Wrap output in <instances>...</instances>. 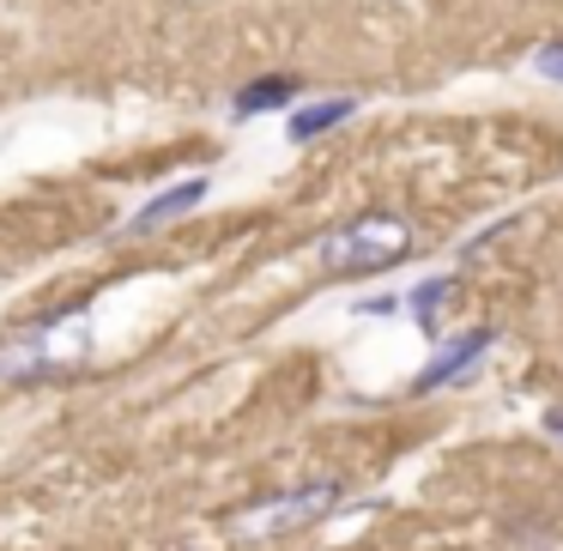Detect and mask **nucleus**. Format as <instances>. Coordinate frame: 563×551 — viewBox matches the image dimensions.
I'll return each mask as SVG.
<instances>
[{
	"instance_id": "obj_1",
	"label": "nucleus",
	"mask_w": 563,
	"mask_h": 551,
	"mask_svg": "<svg viewBox=\"0 0 563 551\" xmlns=\"http://www.w3.org/2000/svg\"><path fill=\"white\" fill-rule=\"evenodd\" d=\"M412 224L400 219V212L388 207H364L352 212L345 224H333L328 236L316 243V261L328 273H340V279H364V273H388L400 267V261H412Z\"/></svg>"
},
{
	"instance_id": "obj_2",
	"label": "nucleus",
	"mask_w": 563,
	"mask_h": 551,
	"mask_svg": "<svg viewBox=\"0 0 563 551\" xmlns=\"http://www.w3.org/2000/svg\"><path fill=\"white\" fill-rule=\"evenodd\" d=\"M86 316V297H67V304L43 309L37 321H31L25 333H13V340L0 345V376L7 382H49V376H67V364L55 357V328L62 321Z\"/></svg>"
},
{
	"instance_id": "obj_3",
	"label": "nucleus",
	"mask_w": 563,
	"mask_h": 551,
	"mask_svg": "<svg viewBox=\"0 0 563 551\" xmlns=\"http://www.w3.org/2000/svg\"><path fill=\"white\" fill-rule=\"evenodd\" d=\"M345 503V485L340 478H316V485H297V491H279V497L255 503V509L236 515V527L255 539L267 533H285V527H309V521H328L333 509Z\"/></svg>"
},
{
	"instance_id": "obj_4",
	"label": "nucleus",
	"mask_w": 563,
	"mask_h": 551,
	"mask_svg": "<svg viewBox=\"0 0 563 551\" xmlns=\"http://www.w3.org/2000/svg\"><path fill=\"white\" fill-rule=\"evenodd\" d=\"M497 345V333L490 328H466V333H454V340H437V352L424 357V370L412 376V400H430V394H442V388H454V382H466L478 364H485V352Z\"/></svg>"
},
{
	"instance_id": "obj_5",
	"label": "nucleus",
	"mask_w": 563,
	"mask_h": 551,
	"mask_svg": "<svg viewBox=\"0 0 563 551\" xmlns=\"http://www.w3.org/2000/svg\"><path fill=\"white\" fill-rule=\"evenodd\" d=\"M207 188H212L207 176H183V183H170V188H164V195H152L146 207H134V212H128V224H122V231H128V236H152V231H170L176 219H188V212H195L200 200H207Z\"/></svg>"
},
{
	"instance_id": "obj_6",
	"label": "nucleus",
	"mask_w": 563,
	"mask_h": 551,
	"mask_svg": "<svg viewBox=\"0 0 563 551\" xmlns=\"http://www.w3.org/2000/svg\"><path fill=\"white\" fill-rule=\"evenodd\" d=\"M297 98H303V74H285V67H273V74H255V79H243V86H236L231 115H236V122H261V115L291 110Z\"/></svg>"
},
{
	"instance_id": "obj_7",
	"label": "nucleus",
	"mask_w": 563,
	"mask_h": 551,
	"mask_svg": "<svg viewBox=\"0 0 563 551\" xmlns=\"http://www.w3.org/2000/svg\"><path fill=\"white\" fill-rule=\"evenodd\" d=\"M357 115V98H309V103H291L285 110V140L291 146H316V140H328L333 128H345Z\"/></svg>"
},
{
	"instance_id": "obj_8",
	"label": "nucleus",
	"mask_w": 563,
	"mask_h": 551,
	"mask_svg": "<svg viewBox=\"0 0 563 551\" xmlns=\"http://www.w3.org/2000/svg\"><path fill=\"white\" fill-rule=\"evenodd\" d=\"M449 304H454V273H430V279H418L412 291H406V316L418 321L424 340H442V328H449Z\"/></svg>"
},
{
	"instance_id": "obj_9",
	"label": "nucleus",
	"mask_w": 563,
	"mask_h": 551,
	"mask_svg": "<svg viewBox=\"0 0 563 551\" xmlns=\"http://www.w3.org/2000/svg\"><path fill=\"white\" fill-rule=\"evenodd\" d=\"M533 74L551 79V86H563V43H539V49H533Z\"/></svg>"
},
{
	"instance_id": "obj_10",
	"label": "nucleus",
	"mask_w": 563,
	"mask_h": 551,
	"mask_svg": "<svg viewBox=\"0 0 563 551\" xmlns=\"http://www.w3.org/2000/svg\"><path fill=\"white\" fill-rule=\"evenodd\" d=\"M357 316H400L406 309V291H388V297H357Z\"/></svg>"
},
{
	"instance_id": "obj_11",
	"label": "nucleus",
	"mask_w": 563,
	"mask_h": 551,
	"mask_svg": "<svg viewBox=\"0 0 563 551\" xmlns=\"http://www.w3.org/2000/svg\"><path fill=\"white\" fill-rule=\"evenodd\" d=\"M545 437L563 442V406H551V412H545Z\"/></svg>"
}]
</instances>
